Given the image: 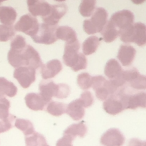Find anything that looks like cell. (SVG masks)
<instances>
[{"label": "cell", "mask_w": 146, "mask_h": 146, "mask_svg": "<svg viewBox=\"0 0 146 146\" xmlns=\"http://www.w3.org/2000/svg\"><path fill=\"white\" fill-rule=\"evenodd\" d=\"M123 87L104 101L103 107L107 113L115 115L125 110Z\"/></svg>", "instance_id": "6"}, {"label": "cell", "mask_w": 146, "mask_h": 146, "mask_svg": "<svg viewBox=\"0 0 146 146\" xmlns=\"http://www.w3.org/2000/svg\"><path fill=\"white\" fill-rule=\"evenodd\" d=\"M101 33L103 39L106 43L112 42L119 36V33L118 30L114 28L108 21Z\"/></svg>", "instance_id": "28"}, {"label": "cell", "mask_w": 146, "mask_h": 146, "mask_svg": "<svg viewBox=\"0 0 146 146\" xmlns=\"http://www.w3.org/2000/svg\"><path fill=\"white\" fill-rule=\"evenodd\" d=\"M43 1V0H27V5L30 6L31 4H34V3L37 2V1Z\"/></svg>", "instance_id": "41"}, {"label": "cell", "mask_w": 146, "mask_h": 146, "mask_svg": "<svg viewBox=\"0 0 146 146\" xmlns=\"http://www.w3.org/2000/svg\"><path fill=\"white\" fill-rule=\"evenodd\" d=\"M39 27L40 24L35 17L31 14H24L20 17L14 28L15 31L23 32L27 35L33 36L38 32Z\"/></svg>", "instance_id": "8"}, {"label": "cell", "mask_w": 146, "mask_h": 146, "mask_svg": "<svg viewBox=\"0 0 146 146\" xmlns=\"http://www.w3.org/2000/svg\"><path fill=\"white\" fill-rule=\"evenodd\" d=\"M14 125H15L16 128L22 131L25 136L31 135L35 132L34 125L29 120L17 118V119H16Z\"/></svg>", "instance_id": "27"}, {"label": "cell", "mask_w": 146, "mask_h": 146, "mask_svg": "<svg viewBox=\"0 0 146 146\" xmlns=\"http://www.w3.org/2000/svg\"><path fill=\"white\" fill-rule=\"evenodd\" d=\"M123 72V70L116 59H110L106 64L104 74L108 79L114 81L118 88H121L126 85L122 78Z\"/></svg>", "instance_id": "10"}, {"label": "cell", "mask_w": 146, "mask_h": 146, "mask_svg": "<svg viewBox=\"0 0 146 146\" xmlns=\"http://www.w3.org/2000/svg\"><path fill=\"white\" fill-rule=\"evenodd\" d=\"M136 54V50L131 45H121L118 53V58L123 66H129L132 64Z\"/></svg>", "instance_id": "17"}, {"label": "cell", "mask_w": 146, "mask_h": 146, "mask_svg": "<svg viewBox=\"0 0 146 146\" xmlns=\"http://www.w3.org/2000/svg\"><path fill=\"white\" fill-rule=\"evenodd\" d=\"M51 6L48 2L44 1H37L29 6L28 9L31 15L34 17H41L42 18L47 17L51 11Z\"/></svg>", "instance_id": "20"}, {"label": "cell", "mask_w": 146, "mask_h": 146, "mask_svg": "<svg viewBox=\"0 0 146 146\" xmlns=\"http://www.w3.org/2000/svg\"><path fill=\"white\" fill-rule=\"evenodd\" d=\"M17 94V87L4 77H0V97H14Z\"/></svg>", "instance_id": "24"}, {"label": "cell", "mask_w": 146, "mask_h": 146, "mask_svg": "<svg viewBox=\"0 0 146 146\" xmlns=\"http://www.w3.org/2000/svg\"><path fill=\"white\" fill-rule=\"evenodd\" d=\"M130 86L135 90L146 89V76L138 74L135 78L128 83Z\"/></svg>", "instance_id": "33"}, {"label": "cell", "mask_w": 146, "mask_h": 146, "mask_svg": "<svg viewBox=\"0 0 146 146\" xmlns=\"http://www.w3.org/2000/svg\"><path fill=\"white\" fill-rule=\"evenodd\" d=\"M66 113L68 114L74 121H79L85 115V108L83 106L79 100H74L67 105Z\"/></svg>", "instance_id": "19"}, {"label": "cell", "mask_w": 146, "mask_h": 146, "mask_svg": "<svg viewBox=\"0 0 146 146\" xmlns=\"http://www.w3.org/2000/svg\"><path fill=\"white\" fill-rule=\"evenodd\" d=\"M17 13L11 7H0V22L3 25L12 26L17 19Z\"/></svg>", "instance_id": "21"}, {"label": "cell", "mask_w": 146, "mask_h": 146, "mask_svg": "<svg viewBox=\"0 0 146 146\" xmlns=\"http://www.w3.org/2000/svg\"><path fill=\"white\" fill-rule=\"evenodd\" d=\"M126 109H136L146 108V93L138 92L133 94L128 88L126 95Z\"/></svg>", "instance_id": "15"}, {"label": "cell", "mask_w": 146, "mask_h": 146, "mask_svg": "<svg viewBox=\"0 0 146 146\" xmlns=\"http://www.w3.org/2000/svg\"><path fill=\"white\" fill-rule=\"evenodd\" d=\"M14 78L22 88H27L36 81V69L29 66L17 68L14 71Z\"/></svg>", "instance_id": "11"}, {"label": "cell", "mask_w": 146, "mask_h": 146, "mask_svg": "<svg viewBox=\"0 0 146 146\" xmlns=\"http://www.w3.org/2000/svg\"><path fill=\"white\" fill-rule=\"evenodd\" d=\"M91 87L95 91L96 98L100 101L106 100L120 88L114 81L106 80L102 76H93Z\"/></svg>", "instance_id": "5"}, {"label": "cell", "mask_w": 146, "mask_h": 146, "mask_svg": "<svg viewBox=\"0 0 146 146\" xmlns=\"http://www.w3.org/2000/svg\"><path fill=\"white\" fill-rule=\"evenodd\" d=\"M63 69L61 62L58 59H53L48 61L41 66V77L44 80L49 79L55 77Z\"/></svg>", "instance_id": "14"}, {"label": "cell", "mask_w": 146, "mask_h": 146, "mask_svg": "<svg viewBox=\"0 0 146 146\" xmlns=\"http://www.w3.org/2000/svg\"><path fill=\"white\" fill-rule=\"evenodd\" d=\"M25 143L26 146H49L44 135L36 131L31 135L25 137Z\"/></svg>", "instance_id": "30"}, {"label": "cell", "mask_w": 146, "mask_h": 146, "mask_svg": "<svg viewBox=\"0 0 146 146\" xmlns=\"http://www.w3.org/2000/svg\"><path fill=\"white\" fill-rule=\"evenodd\" d=\"M7 58L10 65L17 68L29 66L36 69L43 65L39 54L34 47L28 44L21 49L10 48Z\"/></svg>", "instance_id": "1"}, {"label": "cell", "mask_w": 146, "mask_h": 146, "mask_svg": "<svg viewBox=\"0 0 146 146\" xmlns=\"http://www.w3.org/2000/svg\"><path fill=\"white\" fill-rule=\"evenodd\" d=\"M128 146H146V141H143L138 138H132L128 143Z\"/></svg>", "instance_id": "40"}, {"label": "cell", "mask_w": 146, "mask_h": 146, "mask_svg": "<svg viewBox=\"0 0 146 146\" xmlns=\"http://www.w3.org/2000/svg\"><path fill=\"white\" fill-rule=\"evenodd\" d=\"M70 92H71V89L67 84H58V91H57V95L56 98H59V99H64L69 96Z\"/></svg>", "instance_id": "38"}, {"label": "cell", "mask_w": 146, "mask_h": 146, "mask_svg": "<svg viewBox=\"0 0 146 146\" xmlns=\"http://www.w3.org/2000/svg\"><path fill=\"white\" fill-rule=\"evenodd\" d=\"M80 43L77 41L66 43L63 61L67 66L71 67L74 71L85 69L87 67V59L83 53H79Z\"/></svg>", "instance_id": "2"}, {"label": "cell", "mask_w": 146, "mask_h": 146, "mask_svg": "<svg viewBox=\"0 0 146 146\" xmlns=\"http://www.w3.org/2000/svg\"><path fill=\"white\" fill-rule=\"evenodd\" d=\"M145 1L146 0H131V1L135 4H141L142 3L145 2Z\"/></svg>", "instance_id": "42"}, {"label": "cell", "mask_w": 146, "mask_h": 146, "mask_svg": "<svg viewBox=\"0 0 146 146\" xmlns=\"http://www.w3.org/2000/svg\"><path fill=\"white\" fill-rule=\"evenodd\" d=\"M57 26H50L46 24H40L38 32L34 36H31L33 41L37 44H51L57 41L56 31Z\"/></svg>", "instance_id": "9"}, {"label": "cell", "mask_w": 146, "mask_h": 146, "mask_svg": "<svg viewBox=\"0 0 146 146\" xmlns=\"http://www.w3.org/2000/svg\"><path fill=\"white\" fill-rule=\"evenodd\" d=\"M108 12L103 7H98L95 9L90 19L84 21V30L87 34L101 33L108 22Z\"/></svg>", "instance_id": "4"}, {"label": "cell", "mask_w": 146, "mask_h": 146, "mask_svg": "<svg viewBox=\"0 0 146 146\" xmlns=\"http://www.w3.org/2000/svg\"><path fill=\"white\" fill-rule=\"evenodd\" d=\"M87 131H88V128L86 125L84 124V122H81L79 123L72 124L68 126L64 131V135H66L74 140L77 136H79L80 138H84L86 135Z\"/></svg>", "instance_id": "23"}, {"label": "cell", "mask_w": 146, "mask_h": 146, "mask_svg": "<svg viewBox=\"0 0 146 146\" xmlns=\"http://www.w3.org/2000/svg\"><path fill=\"white\" fill-rule=\"evenodd\" d=\"M78 100L84 108H88V107L91 106L94 102V98L93 96V94L88 91H84L81 94V96L78 98Z\"/></svg>", "instance_id": "35"}, {"label": "cell", "mask_w": 146, "mask_h": 146, "mask_svg": "<svg viewBox=\"0 0 146 146\" xmlns=\"http://www.w3.org/2000/svg\"><path fill=\"white\" fill-rule=\"evenodd\" d=\"M100 39L96 36H92L84 41L82 45L83 54L84 55H91L95 53L100 44Z\"/></svg>", "instance_id": "25"}, {"label": "cell", "mask_w": 146, "mask_h": 146, "mask_svg": "<svg viewBox=\"0 0 146 146\" xmlns=\"http://www.w3.org/2000/svg\"><path fill=\"white\" fill-rule=\"evenodd\" d=\"M26 40L22 36L17 35L11 41V48L12 49H21L27 46Z\"/></svg>", "instance_id": "37"}, {"label": "cell", "mask_w": 146, "mask_h": 146, "mask_svg": "<svg viewBox=\"0 0 146 146\" xmlns=\"http://www.w3.org/2000/svg\"><path fill=\"white\" fill-rule=\"evenodd\" d=\"M125 141V136L118 128H110L101 138V143L104 146H122Z\"/></svg>", "instance_id": "12"}, {"label": "cell", "mask_w": 146, "mask_h": 146, "mask_svg": "<svg viewBox=\"0 0 146 146\" xmlns=\"http://www.w3.org/2000/svg\"><path fill=\"white\" fill-rule=\"evenodd\" d=\"M15 35V29L13 26L0 25V41H9Z\"/></svg>", "instance_id": "32"}, {"label": "cell", "mask_w": 146, "mask_h": 146, "mask_svg": "<svg viewBox=\"0 0 146 146\" xmlns=\"http://www.w3.org/2000/svg\"><path fill=\"white\" fill-rule=\"evenodd\" d=\"M68 7L65 4H54L51 6V11L47 17L42 18L44 24L50 26H57L60 19L67 12Z\"/></svg>", "instance_id": "13"}, {"label": "cell", "mask_w": 146, "mask_h": 146, "mask_svg": "<svg viewBox=\"0 0 146 146\" xmlns=\"http://www.w3.org/2000/svg\"><path fill=\"white\" fill-rule=\"evenodd\" d=\"M56 1H58V2H63V1H65L66 0H54Z\"/></svg>", "instance_id": "43"}, {"label": "cell", "mask_w": 146, "mask_h": 146, "mask_svg": "<svg viewBox=\"0 0 146 146\" xmlns=\"http://www.w3.org/2000/svg\"><path fill=\"white\" fill-rule=\"evenodd\" d=\"M25 102L29 108L35 111H43L48 104L40 94L36 93H29L27 94L25 96Z\"/></svg>", "instance_id": "18"}, {"label": "cell", "mask_w": 146, "mask_h": 146, "mask_svg": "<svg viewBox=\"0 0 146 146\" xmlns=\"http://www.w3.org/2000/svg\"><path fill=\"white\" fill-rule=\"evenodd\" d=\"M57 39H61L66 43H71L78 40L76 32L74 29L68 26L58 27L56 31Z\"/></svg>", "instance_id": "22"}, {"label": "cell", "mask_w": 146, "mask_h": 146, "mask_svg": "<svg viewBox=\"0 0 146 146\" xmlns=\"http://www.w3.org/2000/svg\"><path fill=\"white\" fill-rule=\"evenodd\" d=\"M58 84H56L53 81H43L40 83L39 94L47 104L51 101L53 97L56 96Z\"/></svg>", "instance_id": "16"}, {"label": "cell", "mask_w": 146, "mask_h": 146, "mask_svg": "<svg viewBox=\"0 0 146 146\" xmlns=\"http://www.w3.org/2000/svg\"><path fill=\"white\" fill-rule=\"evenodd\" d=\"M10 102L4 97H0V120H5L10 115Z\"/></svg>", "instance_id": "34"}, {"label": "cell", "mask_w": 146, "mask_h": 146, "mask_svg": "<svg viewBox=\"0 0 146 146\" xmlns=\"http://www.w3.org/2000/svg\"><path fill=\"white\" fill-rule=\"evenodd\" d=\"M7 1V0H0V4H1L3 1Z\"/></svg>", "instance_id": "44"}, {"label": "cell", "mask_w": 146, "mask_h": 146, "mask_svg": "<svg viewBox=\"0 0 146 146\" xmlns=\"http://www.w3.org/2000/svg\"><path fill=\"white\" fill-rule=\"evenodd\" d=\"M108 22L118 30L120 34L121 31L133 24L134 14L130 10H121L114 13Z\"/></svg>", "instance_id": "7"}, {"label": "cell", "mask_w": 146, "mask_h": 146, "mask_svg": "<svg viewBox=\"0 0 146 146\" xmlns=\"http://www.w3.org/2000/svg\"><path fill=\"white\" fill-rule=\"evenodd\" d=\"M15 119V116L10 114L9 118H7V119L0 120V133L7 132L9 130L12 128L13 123Z\"/></svg>", "instance_id": "36"}, {"label": "cell", "mask_w": 146, "mask_h": 146, "mask_svg": "<svg viewBox=\"0 0 146 146\" xmlns=\"http://www.w3.org/2000/svg\"><path fill=\"white\" fill-rule=\"evenodd\" d=\"M92 78L88 73H81L77 76V84L83 90H88L92 86Z\"/></svg>", "instance_id": "31"}, {"label": "cell", "mask_w": 146, "mask_h": 146, "mask_svg": "<svg viewBox=\"0 0 146 146\" xmlns=\"http://www.w3.org/2000/svg\"><path fill=\"white\" fill-rule=\"evenodd\" d=\"M96 0H82L80 4L78 10L83 17H91L96 9Z\"/></svg>", "instance_id": "29"}, {"label": "cell", "mask_w": 146, "mask_h": 146, "mask_svg": "<svg viewBox=\"0 0 146 146\" xmlns=\"http://www.w3.org/2000/svg\"><path fill=\"white\" fill-rule=\"evenodd\" d=\"M74 140L70 137L64 135L56 142V146H73L72 142Z\"/></svg>", "instance_id": "39"}, {"label": "cell", "mask_w": 146, "mask_h": 146, "mask_svg": "<svg viewBox=\"0 0 146 146\" xmlns=\"http://www.w3.org/2000/svg\"><path fill=\"white\" fill-rule=\"evenodd\" d=\"M67 105L64 103L51 101L46 107V111L54 116H60L66 113Z\"/></svg>", "instance_id": "26"}, {"label": "cell", "mask_w": 146, "mask_h": 146, "mask_svg": "<svg viewBox=\"0 0 146 146\" xmlns=\"http://www.w3.org/2000/svg\"><path fill=\"white\" fill-rule=\"evenodd\" d=\"M121 40L124 43H135L137 45L144 46L146 44V26L141 22H137L119 34Z\"/></svg>", "instance_id": "3"}]
</instances>
